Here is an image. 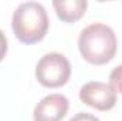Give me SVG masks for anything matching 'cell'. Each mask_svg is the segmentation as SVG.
Here are the masks:
<instances>
[{
	"label": "cell",
	"instance_id": "6da1fadb",
	"mask_svg": "<svg viewBox=\"0 0 122 121\" xmlns=\"http://www.w3.org/2000/svg\"><path fill=\"white\" fill-rule=\"evenodd\" d=\"M78 49L85 61L102 66L115 57L118 40L109 26L104 23H92L80 33Z\"/></svg>",
	"mask_w": 122,
	"mask_h": 121
},
{
	"label": "cell",
	"instance_id": "7a4b0ae2",
	"mask_svg": "<svg viewBox=\"0 0 122 121\" xmlns=\"http://www.w3.org/2000/svg\"><path fill=\"white\" fill-rule=\"evenodd\" d=\"M48 14L38 1H26L17 6L11 17V29L19 41L34 44L41 41L48 30Z\"/></svg>",
	"mask_w": 122,
	"mask_h": 121
},
{
	"label": "cell",
	"instance_id": "3957f363",
	"mask_svg": "<svg viewBox=\"0 0 122 121\" xmlns=\"http://www.w3.org/2000/svg\"><path fill=\"white\" fill-rule=\"evenodd\" d=\"M71 76V64L61 53H47L36 66V78L48 88H58L68 83Z\"/></svg>",
	"mask_w": 122,
	"mask_h": 121
},
{
	"label": "cell",
	"instance_id": "277c9868",
	"mask_svg": "<svg viewBox=\"0 0 122 121\" xmlns=\"http://www.w3.org/2000/svg\"><path fill=\"white\" fill-rule=\"evenodd\" d=\"M80 100L98 111H109L117 104V93L101 81L85 83L80 90Z\"/></svg>",
	"mask_w": 122,
	"mask_h": 121
},
{
	"label": "cell",
	"instance_id": "5b68a950",
	"mask_svg": "<svg viewBox=\"0 0 122 121\" xmlns=\"http://www.w3.org/2000/svg\"><path fill=\"white\" fill-rule=\"evenodd\" d=\"M68 98L62 94L54 93L46 95L33 111L34 121H61L68 113Z\"/></svg>",
	"mask_w": 122,
	"mask_h": 121
},
{
	"label": "cell",
	"instance_id": "8992f818",
	"mask_svg": "<svg viewBox=\"0 0 122 121\" xmlns=\"http://www.w3.org/2000/svg\"><path fill=\"white\" fill-rule=\"evenodd\" d=\"M53 6L61 22L74 23L80 20L87 10V0H54Z\"/></svg>",
	"mask_w": 122,
	"mask_h": 121
},
{
	"label": "cell",
	"instance_id": "52a82bcc",
	"mask_svg": "<svg viewBox=\"0 0 122 121\" xmlns=\"http://www.w3.org/2000/svg\"><path fill=\"white\" fill-rule=\"evenodd\" d=\"M109 86L115 93L122 94V64L117 66L109 74Z\"/></svg>",
	"mask_w": 122,
	"mask_h": 121
},
{
	"label": "cell",
	"instance_id": "ba28073f",
	"mask_svg": "<svg viewBox=\"0 0 122 121\" xmlns=\"http://www.w3.org/2000/svg\"><path fill=\"white\" fill-rule=\"evenodd\" d=\"M70 121H101V120L98 117H95L94 114H90V113H78Z\"/></svg>",
	"mask_w": 122,
	"mask_h": 121
},
{
	"label": "cell",
	"instance_id": "9c48e42d",
	"mask_svg": "<svg viewBox=\"0 0 122 121\" xmlns=\"http://www.w3.org/2000/svg\"><path fill=\"white\" fill-rule=\"evenodd\" d=\"M6 54H7V37L0 30V61L6 57Z\"/></svg>",
	"mask_w": 122,
	"mask_h": 121
}]
</instances>
